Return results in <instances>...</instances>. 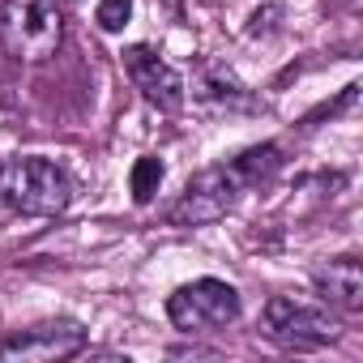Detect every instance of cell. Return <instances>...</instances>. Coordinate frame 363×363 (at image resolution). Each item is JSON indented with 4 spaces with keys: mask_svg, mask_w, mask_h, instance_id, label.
Instances as JSON below:
<instances>
[{
    "mask_svg": "<svg viewBox=\"0 0 363 363\" xmlns=\"http://www.w3.org/2000/svg\"><path fill=\"white\" fill-rule=\"evenodd\" d=\"M65 13L56 0H0V48L18 65H43L60 52Z\"/></svg>",
    "mask_w": 363,
    "mask_h": 363,
    "instance_id": "6da1fadb",
    "label": "cell"
},
{
    "mask_svg": "<svg viewBox=\"0 0 363 363\" xmlns=\"http://www.w3.org/2000/svg\"><path fill=\"white\" fill-rule=\"evenodd\" d=\"M0 197H5L9 210L26 218H60L73 201V184L52 158L30 154L0 167Z\"/></svg>",
    "mask_w": 363,
    "mask_h": 363,
    "instance_id": "7a4b0ae2",
    "label": "cell"
},
{
    "mask_svg": "<svg viewBox=\"0 0 363 363\" xmlns=\"http://www.w3.org/2000/svg\"><path fill=\"white\" fill-rule=\"evenodd\" d=\"M261 337L282 350H316L337 337V320L325 308L303 303L295 295H274L261 308Z\"/></svg>",
    "mask_w": 363,
    "mask_h": 363,
    "instance_id": "3957f363",
    "label": "cell"
},
{
    "mask_svg": "<svg viewBox=\"0 0 363 363\" xmlns=\"http://www.w3.org/2000/svg\"><path fill=\"white\" fill-rule=\"evenodd\" d=\"M167 316L179 333H210V329H227L240 320V291L223 278H197L184 282L179 291H171L167 299Z\"/></svg>",
    "mask_w": 363,
    "mask_h": 363,
    "instance_id": "277c9868",
    "label": "cell"
},
{
    "mask_svg": "<svg viewBox=\"0 0 363 363\" xmlns=\"http://www.w3.org/2000/svg\"><path fill=\"white\" fill-rule=\"evenodd\" d=\"M248 193V184L240 179L235 162H218V167H206L201 175L189 179V189L179 193V201L171 206V223L175 227H206V223H218L235 210V201Z\"/></svg>",
    "mask_w": 363,
    "mask_h": 363,
    "instance_id": "5b68a950",
    "label": "cell"
},
{
    "mask_svg": "<svg viewBox=\"0 0 363 363\" xmlns=\"http://www.w3.org/2000/svg\"><path fill=\"white\" fill-rule=\"evenodd\" d=\"M77 350H86V329L77 320H43L0 337V359L9 363H56Z\"/></svg>",
    "mask_w": 363,
    "mask_h": 363,
    "instance_id": "8992f818",
    "label": "cell"
},
{
    "mask_svg": "<svg viewBox=\"0 0 363 363\" xmlns=\"http://www.w3.org/2000/svg\"><path fill=\"white\" fill-rule=\"evenodd\" d=\"M124 69H128L133 86L141 90V99L154 103L158 111H179V107H184V94H189L184 77H179L150 43H133L124 52Z\"/></svg>",
    "mask_w": 363,
    "mask_h": 363,
    "instance_id": "52a82bcc",
    "label": "cell"
},
{
    "mask_svg": "<svg viewBox=\"0 0 363 363\" xmlns=\"http://www.w3.org/2000/svg\"><path fill=\"white\" fill-rule=\"evenodd\" d=\"M312 286L320 295V303L337 308V312H359L363 308V265L359 257H333L312 274Z\"/></svg>",
    "mask_w": 363,
    "mask_h": 363,
    "instance_id": "ba28073f",
    "label": "cell"
},
{
    "mask_svg": "<svg viewBox=\"0 0 363 363\" xmlns=\"http://www.w3.org/2000/svg\"><path fill=\"white\" fill-rule=\"evenodd\" d=\"M193 99L206 103V107H214V111H257V99L248 94V86L235 73L218 69V65L201 69V77L193 82Z\"/></svg>",
    "mask_w": 363,
    "mask_h": 363,
    "instance_id": "9c48e42d",
    "label": "cell"
},
{
    "mask_svg": "<svg viewBox=\"0 0 363 363\" xmlns=\"http://www.w3.org/2000/svg\"><path fill=\"white\" fill-rule=\"evenodd\" d=\"M235 162V171H240V179H244V184L248 189H257V184H265V179L278 171V145L274 141H265V145H252V150H244L240 158H231Z\"/></svg>",
    "mask_w": 363,
    "mask_h": 363,
    "instance_id": "30bf717a",
    "label": "cell"
},
{
    "mask_svg": "<svg viewBox=\"0 0 363 363\" xmlns=\"http://www.w3.org/2000/svg\"><path fill=\"white\" fill-rule=\"evenodd\" d=\"M158 184H162V158L141 154V158L133 162V171H128L133 201H137V206H150V201H154V193H158Z\"/></svg>",
    "mask_w": 363,
    "mask_h": 363,
    "instance_id": "8fae6325",
    "label": "cell"
},
{
    "mask_svg": "<svg viewBox=\"0 0 363 363\" xmlns=\"http://www.w3.org/2000/svg\"><path fill=\"white\" fill-rule=\"evenodd\" d=\"M128 18H133V0H99L94 22H99L107 35H120V30L128 26Z\"/></svg>",
    "mask_w": 363,
    "mask_h": 363,
    "instance_id": "7c38bea8",
    "label": "cell"
},
{
    "mask_svg": "<svg viewBox=\"0 0 363 363\" xmlns=\"http://www.w3.org/2000/svg\"><path fill=\"white\" fill-rule=\"evenodd\" d=\"M0 167H5V162H0Z\"/></svg>",
    "mask_w": 363,
    "mask_h": 363,
    "instance_id": "4fadbf2b",
    "label": "cell"
}]
</instances>
